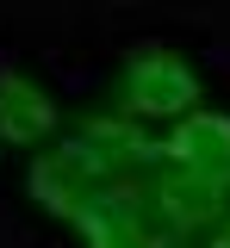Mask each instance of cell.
I'll use <instances>...</instances> for the list:
<instances>
[{
    "mask_svg": "<svg viewBox=\"0 0 230 248\" xmlns=\"http://www.w3.org/2000/svg\"><path fill=\"white\" fill-rule=\"evenodd\" d=\"M56 137H68L63 106L37 87L32 75L0 68V143H13V149H32V155H37V149H50Z\"/></svg>",
    "mask_w": 230,
    "mask_h": 248,
    "instance_id": "cell-4",
    "label": "cell"
},
{
    "mask_svg": "<svg viewBox=\"0 0 230 248\" xmlns=\"http://www.w3.org/2000/svg\"><path fill=\"white\" fill-rule=\"evenodd\" d=\"M75 230L87 248H230V174L181 161L156 130L75 211Z\"/></svg>",
    "mask_w": 230,
    "mask_h": 248,
    "instance_id": "cell-1",
    "label": "cell"
},
{
    "mask_svg": "<svg viewBox=\"0 0 230 248\" xmlns=\"http://www.w3.org/2000/svg\"><path fill=\"white\" fill-rule=\"evenodd\" d=\"M106 106H118L125 118L149 124V130H168L174 118H187V112L205 106V81H199V68L181 56V50L143 44V50H131V56L118 62Z\"/></svg>",
    "mask_w": 230,
    "mask_h": 248,
    "instance_id": "cell-2",
    "label": "cell"
},
{
    "mask_svg": "<svg viewBox=\"0 0 230 248\" xmlns=\"http://www.w3.org/2000/svg\"><path fill=\"white\" fill-rule=\"evenodd\" d=\"M106 180H112V161H106L94 143H81L75 130L56 137L50 149H37L32 168H25V192H32V205H37V211H50V217H63V223H75V211H81Z\"/></svg>",
    "mask_w": 230,
    "mask_h": 248,
    "instance_id": "cell-3",
    "label": "cell"
}]
</instances>
